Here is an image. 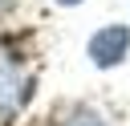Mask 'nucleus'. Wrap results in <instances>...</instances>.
<instances>
[{
  "mask_svg": "<svg viewBox=\"0 0 130 126\" xmlns=\"http://www.w3.org/2000/svg\"><path fill=\"white\" fill-rule=\"evenodd\" d=\"M126 49H130V28L126 24H110V28H102V33H93L89 37V57H93V65H118L122 57H126Z\"/></svg>",
  "mask_w": 130,
  "mask_h": 126,
  "instance_id": "1",
  "label": "nucleus"
},
{
  "mask_svg": "<svg viewBox=\"0 0 130 126\" xmlns=\"http://www.w3.org/2000/svg\"><path fill=\"white\" fill-rule=\"evenodd\" d=\"M57 126H106V122H102V114H93L89 106H73V114H69L65 122H57Z\"/></svg>",
  "mask_w": 130,
  "mask_h": 126,
  "instance_id": "2",
  "label": "nucleus"
},
{
  "mask_svg": "<svg viewBox=\"0 0 130 126\" xmlns=\"http://www.w3.org/2000/svg\"><path fill=\"white\" fill-rule=\"evenodd\" d=\"M61 4H77V0H61Z\"/></svg>",
  "mask_w": 130,
  "mask_h": 126,
  "instance_id": "3",
  "label": "nucleus"
}]
</instances>
